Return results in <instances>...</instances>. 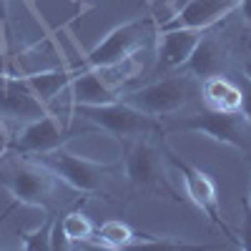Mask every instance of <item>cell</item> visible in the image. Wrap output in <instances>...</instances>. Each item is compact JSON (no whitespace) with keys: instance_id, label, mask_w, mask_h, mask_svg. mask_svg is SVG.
I'll return each instance as SVG.
<instances>
[{"instance_id":"4fadbf2b","label":"cell","mask_w":251,"mask_h":251,"mask_svg":"<svg viewBox=\"0 0 251 251\" xmlns=\"http://www.w3.org/2000/svg\"><path fill=\"white\" fill-rule=\"evenodd\" d=\"M201 98L206 103V108H211V111L234 113V111H241V106H244L241 83L224 73L208 75L201 80Z\"/></svg>"},{"instance_id":"4316f807","label":"cell","mask_w":251,"mask_h":251,"mask_svg":"<svg viewBox=\"0 0 251 251\" xmlns=\"http://www.w3.org/2000/svg\"><path fill=\"white\" fill-rule=\"evenodd\" d=\"M249 196H251V194H249Z\"/></svg>"},{"instance_id":"ba28073f","label":"cell","mask_w":251,"mask_h":251,"mask_svg":"<svg viewBox=\"0 0 251 251\" xmlns=\"http://www.w3.org/2000/svg\"><path fill=\"white\" fill-rule=\"evenodd\" d=\"M123 174L138 188L163 191L166 196L174 194L171 186L163 178V166H161L158 151L141 136L123 138Z\"/></svg>"},{"instance_id":"5b68a950","label":"cell","mask_w":251,"mask_h":251,"mask_svg":"<svg viewBox=\"0 0 251 251\" xmlns=\"http://www.w3.org/2000/svg\"><path fill=\"white\" fill-rule=\"evenodd\" d=\"M86 131H96V126H91L88 121H86V126H78V123H73V118L63 126L55 118V113L48 111L40 118L25 121L23 128L13 136L10 149L15 153H23V156H38V153L60 149V146H66L71 138L86 133Z\"/></svg>"},{"instance_id":"d4e9b609","label":"cell","mask_w":251,"mask_h":251,"mask_svg":"<svg viewBox=\"0 0 251 251\" xmlns=\"http://www.w3.org/2000/svg\"><path fill=\"white\" fill-rule=\"evenodd\" d=\"M244 78L251 83V58H246V60H244Z\"/></svg>"},{"instance_id":"9a60e30c","label":"cell","mask_w":251,"mask_h":251,"mask_svg":"<svg viewBox=\"0 0 251 251\" xmlns=\"http://www.w3.org/2000/svg\"><path fill=\"white\" fill-rule=\"evenodd\" d=\"M226 63H228V55L226 50L216 43L214 38H208V33L201 38V43L194 48L191 58L186 60V66L181 71L186 73H191L196 78H208V75H219L226 71Z\"/></svg>"},{"instance_id":"e0dca14e","label":"cell","mask_w":251,"mask_h":251,"mask_svg":"<svg viewBox=\"0 0 251 251\" xmlns=\"http://www.w3.org/2000/svg\"><path fill=\"white\" fill-rule=\"evenodd\" d=\"M136 239L138 234L126 221H118V219H111L106 224L96 226V241L106 249H128L136 244Z\"/></svg>"},{"instance_id":"9c48e42d","label":"cell","mask_w":251,"mask_h":251,"mask_svg":"<svg viewBox=\"0 0 251 251\" xmlns=\"http://www.w3.org/2000/svg\"><path fill=\"white\" fill-rule=\"evenodd\" d=\"M149 25H151V20H131V23L113 28L93 50H88L86 66L106 68V66H113V63H121L126 58L136 55L146 46V40H149Z\"/></svg>"},{"instance_id":"52a82bcc","label":"cell","mask_w":251,"mask_h":251,"mask_svg":"<svg viewBox=\"0 0 251 251\" xmlns=\"http://www.w3.org/2000/svg\"><path fill=\"white\" fill-rule=\"evenodd\" d=\"M166 156H169V161L176 166V171L181 174V181H183L188 201H191L203 216H208V221H214L228 239L236 241V236L231 234V228L226 226V221H224V216L219 211V188H216V181L208 176L206 171H201L199 166L188 163L186 158H181L174 151H166Z\"/></svg>"},{"instance_id":"44dd1931","label":"cell","mask_w":251,"mask_h":251,"mask_svg":"<svg viewBox=\"0 0 251 251\" xmlns=\"http://www.w3.org/2000/svg\"><path fill=\"white\" fill-rule=\"evenodd\" d=\"M10 141H13V136H10L8 123L0 118V158L5 156V151H10Z\"/></svg>"},{"instance_id":"ac0fdd59","label":"cell","mask_w":251,"mask_h":251,"mask_svg":"<svg viewBox=\"0 0 251 251\" xmlns=\"http://www.w3.org/2000/svg\"><path fill=\"white\" fill-rule=\"evenodd\" d=\"M53 224L55 219L53 216H46V221L30 228V231H20V239H18V246L25 249V251H40V249H50V234H53Z\"/></svg>"},{"instance_id":"3957f363","label":"cell","mask_w":251,"mask_h":251,"mask_svg":"<svg viewBox=\"0 0 251 251\" xmlns=\"http://www.w3.org/2000/svg\"><path fill=\"white\" fill-rule=\"evenodd\" d=\"M73 116L88 121L98 131H106V133L116 136L118 141L149 136L151 131L161 128V123L153 116L128 106L121 98L111 100V103H100V106H73Z\"/></svg>"},{"instance_id":"8fae6325","label":"cell","mask_w":251,"mask_h":251,"mask_svg":"<svg viewBox=\"0 0 251 251\" xmlns=\"http://www.w3.org/2000/svg\"><path fill=\"white\" fill-rule=\"evenodd\" d=\"M208 30H194V28H178V30H158V46H156V60L158 71H178L191 58L194 48L201 43V38Z\"/></svg>"},{"instance_id":"484cf974","label":"cell","mask_w":251,"mask_h":251,"mask_svg":"<svg viewBox=\"0 0 251 251\" xmlns=\"http://www.w3.org/2000/svg\"><path fill=\"white\" fill-rule=\"evenodd\" d=\"M0 50H5V28L0 23Z\"/></svg>"},{"instance_id":"7a4b0ae2","label":"cell","mask_w":251,"mask_h":251,"mask_svg":"<svg viewBox=\"0 0 251 251\" xmlns=\"http://www.w3.org/2000/svg\"><path fill=\"white\" fill-rule=\"evenodd\" d=\"M28 158L43 163L58 181L68 183L71 188L83 191V194H93L103 178L121 171V163H100L93 158H83V156L71 153L66 146L46 151V153H38V156H28Z\"/></svg>"},{"instance_id":"30bf717a","label":"cell","mask_w":251,"mask_h":251,"mask_svg":"<svg viewBox=\"0 0 251 251\" xmlns=\"http://www.w3.org/2000/svg\"><path fill=\"white\" fill-rule=\"evenodd\" d=\"M239 10V0H186V3L158 25V30H178V28H194V30H211L219 20L228 18Z\"/></svg>"},{"instance_id":"2e32d148","label":"cell","mask_w":251,"mask_h":251,"mask_svg":"<svg viewBox=\"0 0 251 251\" xmlns=\"http://www.w3.org/2000/svg\"><path fill=\"white\" fill-rule=\"evenodd\" d=\"M55 224L60 226L63 236H66V241L71 246L96 239V224L91 221L88 214H83L80 208H73V211H68L63 219H55Z\"/></svg>"},{"instance_id":"277c9868","label":"cell","mask_w":251,"mask_h":251,"mask_svg":"<svg viewBox=\"0 0 251 251\" xmlns=\"http://www.w3.org/2000/svg\"><path fill=\"white\" fill-rule=\"evenodd\" d=\"M0 183H3L13 201L48 208V203L55 196V176L46 169L43 163L33 158H10L3 169H0Z\"/></svg>"},{"instance_id":"ffe728a7","label":"cell","mask_w":251,"mask_h":251,"mask_svg":"<svg viewBox=\"0 0 251 251\" xmlns=\"http://www.w3.org/2000/svg\"><path fill=\"white\" fill-rule=\"evenodd\" d=\"M239 83H241V91H244V106H241V113L249 118V123H251V83L241 75L239 78Z\"/></svg>"},{"instance_id":"6da1fadb","label":"cell","mask_w":251,"mask_h":251,"mask_svg":"<svg viewBox=\"0 0 251 251\" xmlns=\"http://www.w3.org/2000/svg\"><path fill=\"white\" fill-rule=\"evenodd\" d=\"M196 98H201V78L186 73V71L153 80L136 91L121 93V100H126L128 106L149 113L153 118H166L171 113H178L181 108L191 106Z\"/></svg>"},{"instance_id":"5bb4252c","label":"cell","mask_w":251,"mask_h":251,"mask_svg":"<svg viewBox=\"0 0 251 251\" xmlns=\"http://www.w3.org/2000/svg\"><path fill=\"white\" fill-rule=\"evenodd\" d=\"M73 75H75V71H71L66 66H55V68H43V71H30L25 75H20V80H23L25 88L33 91L46 106H50L60 93H68Z\"/></svg>"},{"instance_id":"8992f818","label":"cell","mask_w":251,"mask_h":251,"mask_svg":"<svg viewBox=\"0 0 251 251\" xmlns=\"http://www.w3.org/2000/svg\"><path fill=\"white\" fill-rule=\"evenodd\" d=\"M174 131H194L211 136L219 143H226L241 153H251V123L241 111L226 113V111H211L206 108L196 116H188L171 126Z\"/></svg>"},{"instance_id":"7402d4cb","label":"cell","mask_w":251,"mask_h":251,"mask_svg":"<svg viewBox=\"0 0 251 251\" xmlns=\"http://www.w3.org/2000/svg\"><path fill=\"white\" fill-rule=\"evenodd\" d=\"M8 8H10V0H0V23H3V28L8 25Z\"/></svg>"},{"instance_id":"cb8c5ba5","label":"cell","mask_w":251,"mask_h":251,"mask_svg":"<svg viewBox=\"0 0 251 251\" xmlns=\"http://www.w3.org/2000/svg\"><path fill=\"white\" fill-rule=\"evenodd\" d=\"M15 208H18V201H13V203H8V206L3 208V214H0V226L5 224V219H8V216H10V214L15 211Z\"/></svg>"},{"instance_id":"7c38bea8","label":"cell","mask_w":251,"mask_h":251,"mask_svg":"<svg viewBox=\"0 0 251 251\" xmlns=\"http://www.w3.org/2000/svg\"><path fill=\"white\" fill-rule=\"evenodd\" d=\"M71 106H100V103H111L121 98V91L111 88L106 80L98 75L96 68L80 71L71 80Z\"/></svg>"},{"instance_id":"603a6c76","label":"cell","mask_w":251,"mask_h":251,"mask_svg":"<svg viewBox=\"0 0 251 251\" xmlns=\"http://www.w3.org/2000/svg\"><path fill=\"white\" fill-rule=\"evenodd\" d=\"M239 13L251 23V0H239Z\"/></svg>"},{"instance_id":"d6986e66","label":"cell","mask_w":251,"mask_h":251,"mask_svg":"<svg viewBox=\"0 0 251 251\" xmlns=\"http://www.w3.org/2000/svg\"><path fill=\"white\" fill-rule=\"evenodd\" d=\"M241 211H244V226H241V236L236 239V244L251 251V196L241 201Z\"/></svg>"}]
</instances>
